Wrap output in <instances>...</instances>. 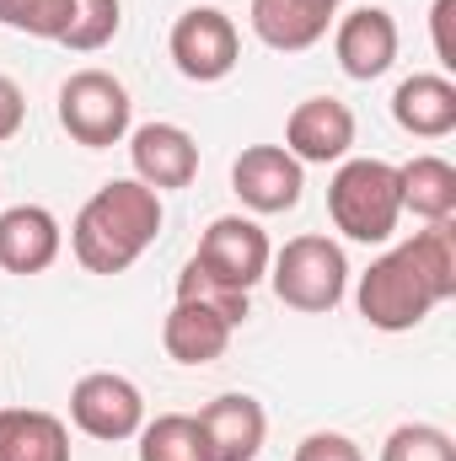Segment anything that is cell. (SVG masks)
<instances>
[{"mask_svg": "<svg viewBox=\"0 0 456 461\" xmlns=\"http://www.w3.org/2000/svg\"><path fill=\"white\" fill-rule=\"evenodd\" d=\"M456 295V226L435 221L360 274L354 306L376 333H414Z\"/></svg>", "mask_w": 456, "mask_h": 461, "instance_id": "cell-1", "label": "cell"}, {"mask_svg": "<svg viewBox=\"0 0 456 461\" xmlns=\"http://www.w3.org/2000/svg\"><path fill=\"white\" fill-rule=\"evenodd\" d=\"M231 188L252 215H285L306 194V167L285 145H247L231 161Z\"/></svg>", "mask_w": 456, "mask_h": 461, "instance_id": "cell-8", "label": "cell"}, {"mask_svg": "<svg viewBox=\"0 0 456 461\" xmlns=\"http://www.w3.org/2000/svg\"><path fill=\"white\" fill-rule=\"evenodd\" d=\"M156 236H161V194L145 188L140 177H114L81 204L70 226V252L87 274H123Z\"/></svg>", "mask_w": 456, "mask_h": 461, "instance_id": "cell-2", "label": "cell"}, {"mask_svg": "<svg viewBox=\"0 0 456 461\" xmlns=\"http://www.w3.org/2000/svg\"><path fill=\"white\" fill-rule=\"evenodd\" d=\"M381 461H456V440L441 424H397L381 446Z\"/></svg>", "mask_w": 456, "mask_h": 461, "instance_id": "cell-23", "label": "cell"}, {"mask_svg": "<svg viewBox=\"0 0 456 461\" xmlns=\"http://www.w3.org/2000/svg\"><path fill=\"white\" fill-rule=\"evenodd\" d=\"M178 301L215 306L231 328H242V322H247V290H236V285H226V279H215L199 258H188V263H183V274H178Z\"/></svg>", "mask_w": 456, "mask_h": 461, "instance_id": "cell-22", "label": "cell"}, {"mask_svg": "<svg viewBox=\"0 0 456 461\" xmlns=\"http://www.w3.org/2000/svg\"><path fill=\"white\" fill-rule=\"evenodd\" d=\"M129 86L108 76V70H76L65 86H59V129L87 145V150H108L129 134Z\"/></svg>", "mask_w": 456, "mask_h": 461, "instance_id": "cell-5", "label": "cell"}, {"mask_svg": "<svg viewBox=\"0 0 456 461\" xmlns=\"http://www.w3.org/2000/svg\"><path fill=\"white\" fill-rule=\"evenodd\" d=\"M0 461H70L65 419L43 408H0Z\"/></svg>", "mask_w": 456, "mask_h": 461, "instance_id": "cell-18", "label": "cell"}, {"mask_svg": "<svg viewBox=\"0 0 456 461\" xmlns=\"http://www.w3.org/2000/svg\"><path fill=\"white\" fill-rule=\"evenodd\" d=\"M333 11H339V0H252L247 16H252V32L269 49L301 54V49H312V43L328 38Z\"/></svg>", "mask_w": 456, "mask_h": 461, "instance_id": "cell-15", "label": "cell"}, {"mask_svg": "<svg viewBox=\"0 0 456 461\" xmlns=\"http://www.w3.org/2000/svg\"><path fill=\"white\" fill-rule=\"evenodd\" d=\"M70 419L81 435L92 440H134L140 424H145V397L129 375L118 370H92L70 386Z\"/></svg>", "mask_w": 456, "mask_h": 461, "instance_id": "cell-7", "label": "cell"}, {"mask_svg": "<svg viewBox=\"0 0 456 461\" xmlns=\"http://www.w3.org/2000/svg\"><path fill=\"white\" fill-rule=\"evenodd\" d=\"M215 279H226L236 290H252L263 274H269V258H274V247H269V236L258 221H247V215H221V221H210V230L199 236V252H194Z\"/></svg>", "mask_w": 456, "mask_h": 461, "instance_id": "cell-9", "label": "cell"}, {"mask_svg": "<svg viewBox=\"0 0 456 461\" xmlns=\"http://www.w3.org/2000/svg\"><path fill=\"white\" fill-rule=\"evenodd\" d=\"M65 16H70V0H0V27L27 32V38H54L59 43Z\"/></svg>", "mask_w": 456, "mask_h": 461, "instance_id": "cell-24", "label": "cell"}, {"mask_svg": "<svg viewBox=\"0 0 456 461\" xmlns=\"http://www.w3.org/2000/svg\"><path fill=\"white\" fill-rule=\"evenodd\" d=\"M231 328L215 306H199V301H172L167 322H161V348L178 359V365H215L231 348Z\"/></svg>", "mask_w": 456, "mask_h": 461, "instance_id": "cell-16", "label": "cell"}, {"mask_svg": "<svg viewBox=\"0 0 456 461\" xmlns=\"http://www.w3.org/2000/svg\"><path fill=\"white\" fill-rule=\"evenodd\" d=\"M22 118H27V97L11 76H0V145L22 134Z\"/></svg>", "mask_w": 456, "mask_h": 461, "instance_id": "cell-26", "label": "cell"}, {"mask_svg": "<svg viewBox=\"0 0 456 461\" xmlns=\"http://www.w3.org/2000/svg\"><path fill=\"white\" fill-rule=\"evenodd\" d=\"M333 54H339V70L349 81H376V76H387L392 59H397V22H392V11L360 5V11L339 16V27H333Z\"/></svg>", "mask_w": 456, "mask_h": 461, "instance_id": "cell-11", "label": "cell"}, {"mask_svg": "<svg viewBox=\"0 0 456 461\" xmlns=\"http://www.w3.org/2000/svg\"><path fill=\"white\" fill-rule=\"evenodd\" d=\"M279 295V306L290 312H306V317H323L333 312L349 290V258L333 236H290L274 258H269V274H263Z\"/></svg>", "mask_w": 456, "mask_h": 461, "instance_id": "cell-4", "label": "cell"}, {"mask_svg": "<svg viewBox=\"0 0 456 461\" xmlns=\"http://www.w3.org/2000/svg\"><path fill=\"white\" fill-rule=\"evenodd\" d=\"M118 27H123V0H70L59 43L70 54H97L118 38Z\"/></svg>", "mask_w": 456, "mask_h": 461, "instance_id": "cell-21", "label": "cell"}, {"mask_svg": "<svg viewBox=\"0 0 456 461\" xmlns=\"http://www.w3.org/2000/svg\"><path fill=\"white\" fill-rule=\"evenodd\" d=\"M199 429H205V446H210V461H252L269 440V413L258 397L247 392H226L215 402H205L199 413Z\"/></svg>", "mask_w": 456, "mask_h": 461, "instance_id": "cell-13", "label": "cell"}, {"mask_svg": "<svg viewBox=\"0 0 456 461\" xmlns=\"http://www.w3.org/2000/svg\"><path fill=\"white\" fill-rule=\"evenodd\" d=\"M354 145V113L339 97H306L290 123H285V150L301 161V167H328L343 161Z\"/></svg>", "mask_w": 456, "mask_h": 461, "instance_id": "cell-12", "label": "cell"}, {"mask_svg": "<svg viewBox=\"0 0 456 461\" xmlns=\"http://www.w3.org/2000/svg\"><path fill=\"white\" fill-rule=\"evenodd\" d=\"M129 161H134V177L156 194L188 188L199 177V145L183 123H140L129 134Z\"/></svg>", "mask_w": 456, "mask_h": 461, "instance_id": "cell-10", "label": "cell"}, {"mask_svg": "<svg viewBox=\"0 0 456 461\" xmlns=\"http://www.w3.org/2000/svg\"><path fill=\"white\" fill-rule=\"evenodd\" d=\"M397 199L424 226L451 221L456 215V167L446 156H414V161H403L397 167Z\"/></svg>", "mask_w": 456, "mask_h": 461, "instance_id": "cell-19", "label": "cell"}, {"mask_svg": "<svg viewBox=\"0 0 456 461\" xmlns=\"http://www.w3.org/2000/svg\"><path fill=\"white\" fill-rule=\"evenodd\" d=\"M140 461H210L205 429L194 413H161L150 424H140Z\"/></svg>", "mask_w": 456, "mask_h": 461, "instance_id": "cell-20", "label": "cell"}, {"mask_svg": "<svg viewBox=\"0 0 456 461\" xmlns=\"http://www.w3.org/2000/svg\"><path fill=\"white\" fill-rule=\"evenodd\" d=\"M167 49H172V65H178L188 81L210 86V81H226L231 70H236V59H242V32H236V22H231L221 5H188V11L172 22Z\"/></svg>", "mask_w": 456, "mask_h": 461, "instance_id": "cell-6", "label": "cell"}, {"mask_svg": "<svg viewBox=\"0 0 456 461\" xmlns=\"http://www.w3.org/2000/svg\"><path fill=\"white\" fill-rule=\"evenodd\" d=\"M59 247H65V230L54 221V210L16 204V210L0 215V268L5 274H22V279L43 274V268H54Z\"/></svg>", "mask_w": 456, "mask_h": 461, "instance_id": "cell-14", "label": "cell"}, {"mask_svg": "<svg viewBox=\"0 0 456 461\" xmlns=\"http://www.w3.org/2000/svg\"><path fill=\"white\" fill-rule=\"evenodd\" d=\"M392 118L397 129L419 134V140H446L456 129V86L446 76H408L397 92H392Z\"/></svg>", "mask_w": 456, "mask_h": 461, "instance_id": "cell-17", "label": "cell"}, {"mask_svg": "<svg viewBox=\"0 0 456 461\" xmlns=\"http://www.w3.org/2000/svg\"><path fill=\"white\" fill-rule=\"evenodd\" d=\"M328 215L349 241H392V230L403 221V199H397V167L381 156H354L339 161L333 183H328Z\"/></svg>", "mask_w": 456, "mask_h": 461, "instance_id": "cell-3", "label": "cell"}, {"mask_svg": "<svg viewBox=\"0 0 456 461\" xmlns=\"http://www.w3.org/2000/svg\"><path fill=\"white\" fill-rule=\"evenodd\" d=\"M451 16H456V0H435L430 22H435V54H441V65H446V70L456 65V49H451Z\"/></svg>", "mask_w": 456, "mask_h": 461, "instance_id": "cell-27", "label": "cell"}, {"mask_svg": "<svg viewBox=\"0 0 456 461\" xmlns=\"http://www.w3.org/2000/svg\"><path fill=\"white\" fill-rule=\"evenodd\" d=\"M290 461H365L360 456V446L339 435V429H317V435H306L301 446H296V456Z\"/></svg>", "mask_w": 456, "mask_h": 461, "instance_id": "cell-25", "label": "cell"}]
</instances>
